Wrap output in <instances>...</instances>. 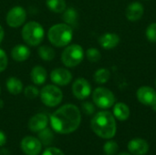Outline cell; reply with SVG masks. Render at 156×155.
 Segmentation results:
<instances>
[{"label":"cell","mask_w":156,"mask_h":155,"mask_svg":"<svg viewBox=\"0 0 156 155\" xmlns=\"http://www.w3.org/2000/svg\"><path fill=\"white\" fill-rule=\"evenodd\" d=\"M49 122L54 132L59 134L72 133L80 125V111L74 104H65L51 114Z\"/></svg>","instance_id":"6da1fadb"},{"label":"cell","mask_w":156,"mask_h":155,"mask_svg":"<svg viewBox=\"0 0 156 155\" xmlns=\"http://www.w3.org/2000/svg\"><path fill=\"white\" fill-rule=\"evenodd\" d=\"M90 128L100 138L106 140L112 139L117 132L115 117L108 111H99L91 119Z\"/></svg>","instance_id":"7a4b0ae2"},{"label":"cell","mask_w":156,"mask_h":155,"mask_svg":"<svg viewBox=\"0 0 156 155\" xmlns=\"http://www.w3.org/2000/svg\"><path fill=\"white\" fill-rule=\"evenodd\" d=\"M73 37V29L70 26L62 23L52 26L48 32V38L49 42L58 48L68 46Z\"/></svg>","instance_id":"3957f363"},{"label":"cell","mask_w":156,"mask_h":155,"mask_svg":"<svg viewBox=\"0 0 156 155\" xmlns=\"http://www.w3.org/2000/svg\"><path fill=\"white\" fill-rule=\"evenodd\" d=\"M21 35L24 41L27 45L31 47H36L42 43L45 36V31L43 26L38 22L29 21L24 25Z\"/></svg>","instance_id":"277c9868"},{"label":"cell","mask_w":156,"mask_h":155,"mask_svg":"<svg viewBox=\"0 0 156 155\" xmlns=\"http://www.w3.org/2000/svg\"><path fill=\"white\" fill-rule=\"evenodd\" d=\"M84 58L83 48L78 44L66 46L61 54V61L68 68H74L80 64Z\"/></svg>","instance_id":"5b68a950"},{"label":"cell","mask_w":156,"mask_h":155,"mask_svg":"<svg viewBox=\"0 0 156 155\" xmlns=\"http://www.w3.org/2000/svg\"><path fill=\"white\" fill-rule=\"evenodd\" d=\"M42 103L48 107H56L62 101L63 93L61 90L55 85H47L39 93Z\"/></svg>","instance_id":"8992f818"},{"label":"cell","mask_w":156,"mask_h":155,"mask_svg":"<svg viewBox=\"0 0 156 155\" xmlns=\"http://www.w3.org/2000/svg\"><path fill=\"white\" fill-rule=\"evenodd\" d=\"M93 103L100 109H110L115 104L114 94L108 89L99 87L92 92Z\"/></svg>","instance_id":"52a82bcc"},{"label":"cell","mask_w":156,"mask_h":155,"mask_svg":"<svg viewBox=\"0 0 156 155\" xmlns=\"http://www.w3.org/2000/svg\"><path fill=\"white\" fill-rule=\"evenodd\" d=\"M27 19L26 10L19 5L12 7L6 14L5 21L6 24L11 27L21 26Z\"/></svg>","instance_id":"ba28073f"},{"label":"cell","mask_w":156,"mask_h":155,"mask_svg":"<svg viewBox=\"0 0 156 155\" xmlns=\"http://www.w3.org/2000/svg\"><path fill=\"white\" fill-rule=\"evenodd\" d=\"M20 148L27 155H38L42 151V143L38 138L26 136L20 143Z\"/></svg>","instance_id":"9c48e42d"},{"label":"cell","mask_w":156,"mask_h":155,"mask_svg":"<svg viewBox=\"0 0 156 155\" xmlns=\"http://www.w3.org/2000/svg\"><path fill=\"white\" fill-rule=\"evenodd\" d=\"M72 93L78 100H85L91 93V86L86 79L79 78L72 84Z\"/></svg>","instance_id":"30bf717a"},{"label":"cell","mask_w":156,"mask_h":155,"mask_svg":"<svg viewBox=\"0 0 156 155\" xmlns=\"http://www.w3.org/2000/svg\"><path fill=\"white\" fill-rule=\"evenodd\" d=\"M51 81L58 86H66L72 80V74L69 70L64 68H57L50 73Z\"/></svg>","instance_id":"8fae6325"},{"label":"cell","mask_w":156,"mask_h":155,"mask_svg":"<svg viewBox=\"0 0 156 155\" xmlns=\"http://www.w3.org/2000/svg\"><path fill=\"white\" fill-rule=\"evenodd\" d=\"M138 100L145 106H153L156 103V91L149 86L140 87L136 92Z\"/></svg>","instance_id":"7c38bea8"},{"label":"cell","mask_w":156,"mask_h":155,"mask_svg":"<svg viewBox=\"0 0 156 155\" xmlns=\"http://www.w3.org/2000/svg\"><path fill=\"white\" fill-rule=\"evenodd\" d=\"M128 151L133 155H145L149 151V143L142 138H135L131 140L127 145Z\"/></svg>","instance_id":"4fadbf2b"},{"label":"cell","mask_w":156,"mask_h":155,"mask_svg":"<svg viewBox=\"0 0 156 155\" xmlns=\"http://www.w3.org/2000/svg\"><path fill=\"white\" fill-rule=\"evenodd\" d=\"M48 118L46 114L37 113L29 119L27 126L32 132H39L40 131L48 127Z\"/></svg>","instance_id":"5bb4252c"},{"label":"cell","mask_w":156,"mask_h":155,"mask_svg":"<svg viewBox=\"0 0 156 155\" xmlns=\"http://www.w3.org/2000/svg\"><path fill=\"white\" fill-rule=\"evenodd\" d=\"M144 5L139 2H133L127 6L125 15L128 20L134 22L141 19L142 16H144Z\"/></svg>","instance_id":"9a60e30c"},{"label":"cell","mask_w":156,"mask_h":155,"mask_svg":"<svg viewBox=\"0 0 156 155\" xmlns=\"http://www.w3.org/2000/svg\"><path fill=\"white\" fill-rule=\"evenodd\" d=\"M121 41L119 35L115 33H105L99 38V43L104 49H112L116 48Z\"/></svg>","instance_id":"2e32d148"},{"label":"cell","mask_w":156,"mask_h":155,"mask_svg":"<svg viewBox=\"0 0 156 155\" xmlns=\"http://www.w3.org/2000/svg\"><path fill=\"white\" fill-rule=\"evenodd\" d=\"M11 57L15 61L23 62L30 57V50L27 46L18 44L12 48Z\"/></svg>","instance_id":"e0dca14e"},{"label":"cell","mask_w":156,"mask_h":155,"mask_svg":"<svg viewBox=\"0 0 156 155\" xmlns=\"http://www.w3.org/2000/svg\"><path fill=\"white\" fill-rule=\"evenodd\" d=\"M47 70L40 65L35 66L30 73V79L36 85H42L47 80Z\"/></svg>","instance_id":"ac0fdd59"},{"label":"cell","mask_w":156,"mask_h":155,"mask_svg":"<svg viewBox=\"0 0 156 155\" xmlns=\"http://www.w3.org/2000/svg\"><path fill=\"white\" fill-rule=\"evenodd\" d=\"M113 116L121 121V122H124L126 120H128V118L130 117V109L128 107V105H126L123 102H118L115 103L113 105Z\"/></svg>","instance_id":"d6986e66"},{"label":"cell","mask_w":156,"mask_h":155,"mask_svg":"<svg viewBox=\"0 0 156 155\" xmlns=\"http://www.w3.org/2000/svg\"><path fill=\"white\" fill-rule=\"evenodd\" d=\"M5 86L7 90L12 94V95H18L22 92L23 90V83L22 81L15 77H10L9 79H6Z\"/></svg>","instance_id":"ffe728a7"},{"label":"cell","mask_w":156,"mask_h":155,"mask_svg":"<svg viewBox=\"0 0 156 155\" xmlns=\"http://www.w3.org/2000/svg\"><path fill=\"white\" fill-rule=\"evenodd\" d=\"M78 17H79L78 16V12L73 7L66 8L65 11L63 12V16H62V19H63L64 23L70 26L71 27L73 26L77 25Z\"/></svg>","instance_id":"44dd1931"},{"label":"cell","mask_w":156,"mask_h":155,"mask_svg":"<svg viewBox=\"0 0 156 155\" xmlns=\"http://www.w3.org/2000/svg\"><path fill=\"white\" fill-rule=\"evenodd\" d=\"M48 8L54 13H62L67 8L65 0H46Z\"/></svg>","instance_id":"7402d4cb"},{"label":"cell","mask_w":156,"mask_h":155,"mask_svg":"<svg viewBox=\"0 0 156 155\" xmlns=\"http://www.w3.org/2000/svg\"><path fill=\"white\" fill-rule=\"evenodd\" d=\"M38 55L40 57V58L44 61H51L55 58V56H56V53H55V50L48 47V46H40L38 48Z\"/></svg>","instance_id":"603a6c76"},{"label":"cell","mask_w":156,"mask_h":155,"mask_svg":"<svg viewBox=\"0 0 156 155\" xmlns=\"http://www.w3.org/2000/svg\"><path fill=\"white\" fill-rule=\"evenodd\" d=\"M38 139L42 145H49L54 141V133L51 129L47 127L38 132Z\"/></svg>","instance_id":"cb8c5ba5"},{"label":"cell","mask_w":156,"mask_h":155,"mask_svg":"<svg viewBox=\"0 0 156 155\" xmlns=\"http://www.w3.org/2000/svg\"><path fill=\"white\" fill-rule=\"evenodd\" d=\"M111 78V72L107 69H98L93 76V79L96 83L99 84H105L106 82L109 81Z\"/></svg>","instance_id":"d4e9b609"},{"label":"cell","mask_w":156,"mask_h":155,"mask_svg":"<svg viewBox=\"0 0 156 155\" xmlns=\"http://www.w3.org/2000/svg\"><path fill=\"white\" fill-rule=\"evenodd\" d=\"M119 151V145L117 142L109 140L103 145V153L106 155H115Z\"/></svg>","instance_id":"484cf974"},{"label":"cell","mask_w":156,"mask_h":155,"mask_svg":"<svg viewBox=\"0 0 156 155\" xmlns=\"http://www.w3.org/2000/svg\"><path fill=\"white\" fill-rule=\"evenodd\" d=\"M86 57H87L88 60L90 61V62H98L101 59V52L97 48H90L87 49Z\"/></svg>","instance_id":"4316f807"},{"label":"cell","mask_w":156,"mask_h":155,"mask_svg":"<svg viewBox=\"0 0 156 155\" xmlns=\"http://www.w3.org/2000/svg\"><path fill=\"white\" fill-rule=\"evenodd\" d=\"M39 93H40V91L35 86H31V85L26 87V89L24 90V94H25L26 98H27L29 100L36 99L39 95Z\"/></svg>","instance_id":"83f0119b"},{"label":"cell","mask_w":156,"mask_h":155,"mask_svg":"<svg viewBox=\"0 0 156 155\" xmlns=\"http://www.w3.org/2000/svg\"><path fill=\"white\" fill-rule=\"evenodd\" d=\"M146 37L150 42L155 43L156 42V23H152L150 24L147 28H146V32H145Z\"/></svg>","instance_id":"f1b7e54d"},{"label":"cell","mask_w":156,"mask_h":155,"mask_svg":"<svg viewBox=\"0 0 156 155\" xmlns=\"http://www.w3.org/2000/svg\"><path fill=\"white\" fill-rule=\"evenodd\" d=\"M81 110L86 115H92L95 112V106L90 101H85L81 104Z\"/></svg>","instance_id":"f546056e"},{"label":"cell","mask_w":156,"mask_h":155,"mask_svg":"<svg viewBox=\"0 0 156 155\" xmlns=\"http://www.w3.org/2000/svg\"><path fill=\"white\" fill-rule=\"evenodd\" d=\"M8 64V59H7V56L5 54V52L0 48V72H3Z\"/></svg>","instance_id":"4dcf8cb0"},{"label":"cell","mask_w":156,"mask_h":155,"mask_svg":"<svg viewBox=\"0 0 156 155\" xmlns=\"http://www.w3.org/2000/svg\"><path fill=\"white\" fill-rule=\"evenodd\" d=\"M42 155H65L64 153L58 149V148H56V147H48L47 148L44 152Z\"/></svg>","instance_id":"1f68e13d"},{"label":"cell","mask_w":156,"mask_h":155,"mask_svg":"<svg viewBox=\"0 0 156 155\" xmlns=\"http://www.w3.org/2000/svg\"><path fill=\"white\" fill-rule=\"evenodd\" d=\"M6 143V136L4 132L0 131V147L5 146Z\"/></svg>","instance_id":"d6a6232c"},{"label":"cell","mask_w":156,"mask_h":155,"mask_svg":"<svg viewBox=\"0 0 156 155\" xmlns=\"http://www.w3.org/2000/svg\"><path fill=\"white\" fill-rule=\"evenodd\" d=\"M4 37H5V31H4V28L2 27V26H0V43L3 41Z\"/></svg>","instance_id":"836d02e7"},{"label":"cell","mask_w":156,"mask_h":155,"mask_svg":"<svg viewBox=\"0 0 156 155\" xmlns=\"http://www.w3.org/2000/svg\"><path fill=\"white\" fill-rule=\"evenodd\" d=\"M118 155H133L130 153H126V152H122V153H120Z\"/></svg>","instance_id":"e575fe53"},{"label":"cell","mask_w":156,"mask_h":155,"mask_svg":"<svg viewBox=\"0 0 156 155\" xmlns=\"http://www.w3.org/2000/svg\"><path fill=\"white\" fill-rule=\"evenodd\" d=\"M4 107V101L2 100H0V109H2Z\"/></svg>","instance_id":"d590c367"},{"label":"cell","mask_w":156,"mask_h":155,"mask_svg":"<svg viewBox=\"0 0 156 155\" xmlns=\"http://www.w3.org/2000/svg\"><path fill=\"white\" fill-rule=\"evenodd\" d=\"M0 92H1V89H0Z\"/></svg>","instance_id":"8d00e7d4"},{"label":"cell","mask_w":156,"mask_h":155,"mask_svg":"<svg viewBox=\"0 0 156 155\" xmlns=\"http://www.w3.org/2000/svg\"><path fill=\"white\" fill-rule=\"evenodd\" d=\"M155 85H156V81H155Z\"/></svg>","instance_id":"74e56055"}]
</instances>
